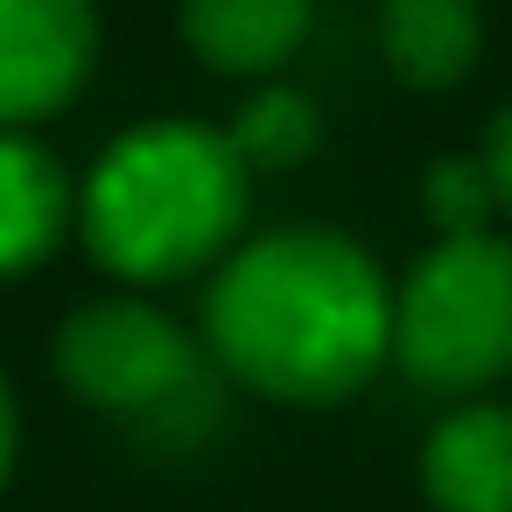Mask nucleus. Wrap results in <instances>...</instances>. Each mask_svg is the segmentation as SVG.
Returning a JSON list of instances; mask_svg holds the SVG:
<instances>
[{
	"label": "nucleus",
	"mask_w": 512,
	"mask_h": 512,
	"mask_svg": "<svg viewBox=\"0 0 512 512\" xmlns=\"http://www.w3.org/2000/svg\"><path fill=\"white\" fill-rule=\"evenodd\" d=\"M225 141H232V155H239L246 169H295V162L316 155L323 113H316V99H302V92H288V85H267V92H253V99L232 113Z\"/></svg>",
	"instance_id": "nucleus-10"
},
{
	"label": "nucleus",
	"mask_w": 512,
	"mask_h": 512,
	"mask_svg": "<svg viewBox=\"0 0 512 512\" xmlns=\"http://www.w3.org/2000/svg\"><path fill=\"white\" fill-rule=\"evenodd\" d=\"M379 57L414 92H449L484 57L477 0H386L379 8Z\"/></svg>",
	"instance_id": "nucleus-7"
},
{
	"label": "nucleus",
	"mask_w": 512,
	"mask_h": 512,
	"mask_svg": "<svg viewBox=\"0 0 512 512\" xmlns=\"http://www.w3.org/2000/svg\"><path fill=\"white\" fill-rule=\"evenodd\" d=\"M309 15V0H183V43L225 78H267L302 50Z\"/></svg>",
	"instance_id": "nucleus-8"
},
{
	"label": "nucleus",
	"mask_w": 512,
	"mask_h": 512,
	"mask_svg": "<svg viewBox=\"0 0 512 512\" xmlns=\"http://www.w3.org/2000/svg\"><path fill=\"white\" fill-rule=\"evenodd\" d=\"M71 232V183L29 134H0V274H29Z\"/></svg>",
	"instance_id": "nucleus-9"
},
{
	"label": "nucleus",
	"mask_w": 512,
	"mask_h": 512,
	"mask_svg": "<svg viewBox=\"0 0 512 512\" xmlns=\"http://www.w3.org/2000/svg\"><path fill=\"white\" fill-rule=\"evenodd\" d=\"M57 372L92 407L141 414V421H169L183 400H197V407L211 400L197 344L155 302H134V295H106V302H85L78 316H64Z\"/></svg>",
	"instance_id": "nucleus-4"
},
{
	"label": "nucleus",
	"mask_w": 512,
	"mask_h": 512,
	"mask_svg": "<svg viewBox=\"0 0 512 512\" xmlns=\"http://www.w3.org/2000/svg\"><path fill=\"white\" fill-rule=\"evenodd\" d=\"M204 337L253 393L323 407L358 393L393 351V288L344 232H267L218 267Z\"/></svg>",
	"instance_id": "nucleus-1"
},
{
	"label": "nucleus",
	"mask_w": 512,
	"mask_h": 512,
	"mask_svg": "<svg viewBox=\"0 0 512 512\" xmlns=\"http://www.w3.org/2000/svg\"><path fill=\"white\" fill-rule=\"evenodd\" d=\"M99 64L92 0H0V134L64 113Z\"/></svg>",
	"instance_id": "nucleus-5"
},
{
	"label": "nucleus",
	"mask_w": 512,
	"mask_h": 512,
	"mask_svg": "<svg viewBox=\"0 0 512 512\" xmlns=\"http://www.w3.org/2000/svg\"><path fill=\"white\" fill-rule=\"evenodd\" d=\"M8 463H15V393L0 379V484H8Z\"/></svg>",
	"instance_id": "nucleus-13"
},
{
	"label": "nucleus",
	"mask_w": 512,
	"mask_h": 512,
	"mask_svg": "<svg viewBox=\"0 0 512 512\" xmlns=\"http://www.w3.org/2000/svg\"><path fill=\"white\" fill-rule=\"evenodd\" d=\"M421 386L463 393L512 365V239H435L393 288V351Z\"/></svg>",
	"instance_id": "nucleus-3"
},
{
	"label": "nucleus",
	"mask_w": 512,
	"mask_h": 512,
	"mask_svg": "<svg viewBox=\"0 0 512 512\" xmlns=\"http://www.w3.org/2000/svg\"><path fill=\"white\" fill-rule=\"evenodd\" d=\"M477 162H484V183H491V204H498V218H512V99L491 113Z\"/></svg>",
	"instance_id": "nucleus-12"
},
{
	"label": "nucleus",
	"mask_w": 512,
	"mask_h": 512,
	"mask_svg": "<svg viewBox=\"0 0 512 512\" xmlns=\"http://www.w3.org/2000/svg\"><path fill=\"white\" fill-rule=\"evenodd\" d=\"M421 211L435 218L442 239H456V232H491L498 204H491L484 162H477V155H442V162L421 176Z\"/></svg>",
	"instance_id": "nucleus-11"
},
{
	"label": "nucleus",
	"mask_w": 512,
	"mask_h": 512,
	"mask_svg": "<svg viewBox=\"0 0 512 512\" xmlns=\"http://www.w3.org/2000/svg\"><path fill=\"white\" fill-rule=\"evenodd\" d=\"M253 169L232 155L225 127L148 120L106 141L78 190V232L92 260L120 281H176L211 267L246 225Z\"/></svg>",
	"instance_id": "nucleus-2"
},
{
	"label": "nucleus",
	"mask_w": 512,
	"mask_h": 512,
	"mask_svg": "<svg viewBox=\"0 0 512 512\" xmlns=\"http://www.w3.org/2000/svg\"><path fill=\"white\" fill-rule=\"evenodd\" d=\"M421 484L442 512H512V407H456L435 421Z\"/></svg>",
	"instance_id": "nucleus-6"
}]
</instances>
